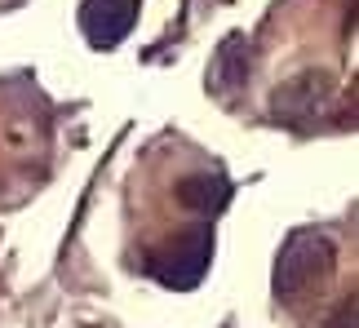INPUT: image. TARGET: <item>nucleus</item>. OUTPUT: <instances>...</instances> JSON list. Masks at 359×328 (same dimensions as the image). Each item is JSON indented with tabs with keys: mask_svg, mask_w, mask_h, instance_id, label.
Returning <instances> with one entry per match:
<instances>
[{
	"mask_svg": "<svg viewBox=\"0 0 359 328\" xmlns=\"http://www.w3.org/2000/svg\"><path fill=\"white\" fill-rule=\"evenodd\" d=\"M328 271H333V240H328L324 231L297 226L293 235L280 244V257H275V297H280V302H297L315 280L328 275Z\"/></svg>",
	"mask_w": 359,
	"mask_h": 328,
	"instance_id": "obj_1",
	"label": "nucleus"
},
{
	"mask_svg": "<svg viewBox=\"0 0 359 328\" xmlns=\"http://www.w3.org/2000/svg\"><path fill=\"white\" fill-rule=\"evenodd\" d=\"M209 257H213V231L209 226H191L182 231L169 249L151 253V275H156L164 289H196L209 271Z\"/></svg>",
	"mask_w": 359,
	"mask_h": 328,
	"instance_id": "obj_2",
	"label": "nucleus"
},
{
	"mask_svg": "<svg viewBox=\"0 0 359 328\" xmlns=\"http://www.w3.org/2000/svg\"><path fill=\"white\" fill-rule=\"evenodd\" d=\"M137 22V0H85L80 5V32L93 49H116Z\"/></svg>",
	"mask_w": 359,
	"mask_h": 328,
	"instance_id": "obj_3",
	"label": "nucleus"
},
{
	"mask_svg": "<svg viewBox=\"0 0 359 328\" xmlns=\"http://www.w3.org/2000/svg\"><path fill=\"white\" fill-rule=\"evenodd\" d=\"M328 98H333L328 71H302V76L288 80V85H280V93H275V116L288 120V125H302V120H311Z\"/></svg>",
	"mask_w": 359,
	"mask_h": 328,
	"instance_id": "obj_4",
	"label": "nucleus"
},
{
	"mask_svg": "<svg viewBox=\"0 0 359 328\" xmlns=\"http://www.w3.org/2000/svg\"><path fill=\"white\" fill-rule=\"evenodd\" d=\"M248 71H253V53H248V40L244 36H226L222 49L213 53V67H209V85L213 93H236L248 85Z\"/></svg>",
	"mask_w": 359,
	"mask_h": 328,
	"instance_id": "obj_5",
	"label": "nucleus"
},
{
	"mask_svg": "<svg viewBox=\"0 0 359 328\" xmlns=\"http://www.w3.org/2000/svg\"><path fill=\"white\" fill-rule=\"evenodd\" d=\"M226 200H231V182L217 173H191L177 182V204H187L196 213H217Z\"/></svg>",
	"mask_w": 359,
	"mask_h": 328,
	"instance_id": "obj_6",
	"label": "nucleus"
},
{
	"mask_svg": "<svg viewBox=\"0 0 359 328\" xmlns=\"http://www.w3.org/2000/svg\"><path fill=\"white\" fill-rule=\"evenodd\" d=\"M328 328H355V302H346V306H341V310H337V320L328 324Z\"/></svg>",
	"mask_w": 359,
	"mask_h": 328,
	"instance_id": "obj_7",
	"label": "nucleus"
}]
</instances>
